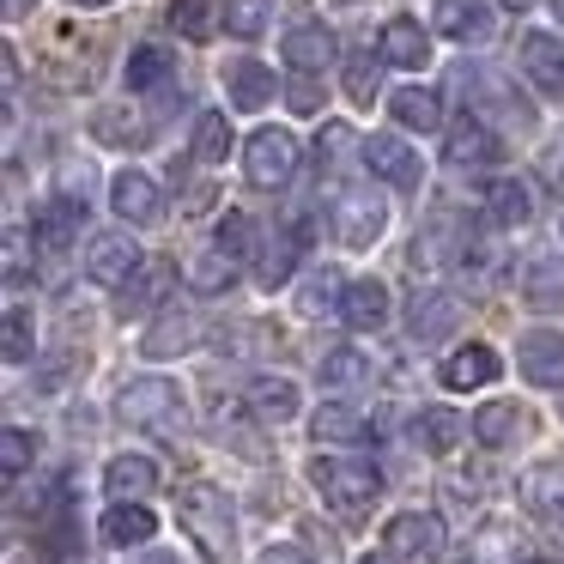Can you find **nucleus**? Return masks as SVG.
I'll list each match as a JSON object with an SVG mask.
<instances>
[{
    "label": "nucleus",
    "instance_id": "55",
    "mask_svg": "<svg viewBox=\"0 0 564 564\" xmlns=\"http://www.w3.org/2000/svg\"><path fill=\"white\" fill-rule=\"evenodd\" d=\"M340 7H358V0H340Z\"/></svg>",
    "mask_w": 564,
    "mask_h": 564
},
{
    "label": "nucleus",
    "instance_id": "12",
    "mask_svg": "<svg viewBox=\"0 0 564 564\" xmlns=\"http://www.w3.org/2000/svg\"><path fill=\"white\" fill-rule=\"evenodd\" d=\"M455 322H462V304H455V292H419L413 297V316H406V334H413L419 346H437L455 334Z\"/></svg>",
    "mask_w": 564,
    "mask_h": 564
},
{
    "label": "nucleus",
    "instance_id": "3",
    "mask_svg": "<svg viewBox=\"0 0 564 564\" xmlns=\"http://www.w3.org/2000/svg\"><path fill=\"white\" fill-rule=\"evenodd\" d=\"M116 413L134 431H159V437H176L183 431V389L164 377H134L122 394H116Z\"/></svg>",
    "mask_w": 564,
    "mask_h": 564
},
{
    "label": "nucleus",
    "instance_id": "27",
    "mask_svg": "<svg viewBox=\"0 0 564 564\" xmlns=\"http://www.w3.org/2000/svg\"><path fill=\"white\" fill-rule=\"evenodd\" d=\"M486 213L498 225H528L534 219V195H528L522 176H491L486 183Z\"/></svg>",
    "mask_w": 564,
    "mask_h": 564
},
{
    "label": "nucleus",
    "instance_id": "52",
    "mask_svg": "<svg viewBox=\"0 0 564 564\" xmlns=\"http://www.w3.org/2000/svg\"><path fill=\"white\" fill-rule=\"evenodd\" d=\"M74 7H110V0H74Z\"/></svg>",
    "mask_w": 564,
    "mask_h": 564
},
{
    "label": "nucleus",
    "instance_id": "7",
    "mask_svg": "<svg viewBox=\"0 0 564 564\" xmlns=\"http://www.w3.org/2000/svg\"><path fill=\"white\" fill-rule=\"evenodd\" d=\"M140 268H147V261H140V243H134L128 231L91 237V249H86V280H98V285H128Z\"/></svg>",
    "mask_w": 564,
    "mask_h": 564
},
{
    "label": "nucleus",
    "instance_id": "6",
    "mask_svg": "<svg viewBox=\"0 0 564 564\" xmlns=\"http://www.w3.org/2000/svg\"><path fill=\"white\" fill-rule=\"evenodd\" d=\"M243 171H249L256 188H280L285 176L297 171V140L285 134V128H261V134L243 147Z\"/></svg>",
    "mask_w": 564,
    "mask_h": 564
},
{
    "label": "nucleus",
    "instance_id": "23",
    "mask_svg": "<svg viewBox=\"0 0 564 564\" xmlns=\"http://www.w3.org/2000/svg\"><path fill=\"white\" fill-rule=\"evenodd\" d=\"M98 534L110 540V546H147L152 534H159V522H152L147 503H110L98 522Z\"/></svg>",
    "mask_w": 564,
    "mask_h": 564
},
{
    "label": "nucleus",
    "instance_id": "17",
    "mask_svg": "<svg viewBox=\"0 0 564 564\" xmlns=\"http://www.w3.org/2000/svg\"><path fill=\"white\" fill-rule=\"evenodd\" d=\"M340 322H346V328H358V334L382 328V322H389V285H382V280H352V285H346V297H340Z\"/></svg>",
    "mask_w": 564,
    "mask_h": 564
},
{
    "label": "nucleus",
    "instance_id": "9",
    "mask_svg": "<svg viewBox=\"0 0 564 564\" xmlns=\"http://www.w3.org/2000/svg\"><path fill=\"white\" fill-rule=\"evenodd\" d=\"M516 370H522L528 382H540V389H558L564 382V334L552 328H534L516 340Z\"/></svg>",
    "mask_w": 564,
    "mask_h": 564
},
{
    "label": "nucleus",
    "instance_id": "30",
    "mask_svg": "<svg viewBox=\"0 0 564 564\" xmlns=\"http://www.w3.org/2000/svg\"><path fill=\"white\" fill-rule=\"evenodd\" d=\"M528 310H564V256H540L522 280Z\"/></svg>",
    "mask_w": 564,
    "mask_h": 564
},
{
    "label": "nucleus",
    "instance_id": "10",
    "mask_svg": "<svg viewBox=\"0 0 564 564\" xmlns=\"http://www.w3.org/2000/svg\"><path fill=\"white\" fill-rule=\"evenodd\" d=\"M516 498H522V510L540 516V522H564V462H534L516 479Z\"/></svg>",
    "mask_w": 564,
    "mask_h": 564
},
{
    "label": "nucleus",
    "instance_id": "18",
    "mask_svg": "<svg viewBox=\"0 0 564 564\" xmlns=\"http://www.w3.org/2000/svg\"><path fill=\"white\" fill-rule=\"evenodd\" d=\"M171 280H176V273L164 268V261H147V268L116 292V316H147V310H159L164 292H171Z\"/></svg>",
    "mask_w": 564,
    "mask_h": 564
},
{
    "label": "nucleus",
    "instance_id": "28",
    "mask_svg": "<svg viewBox=\"0 0 564 564\" xmlns=\"http://www.w3.org/2000/svg\"><path fill=\"white\" fill-rule=\"evenodd\" d=\"M462 437H467V425H462V413H449V406H425V413L413 419V443L425 455H449Z\"/></svg>",
    "mask_w": 564,
    "mask_h": 564
},
{
    "label": "nucleus",
    "instance_id": "8",
    "mask_svg": "<svg viewBox=\"0 0 564 564\" xmlns=\"http://www.w3.org/2000/svg\"><path fill=\"white\" fill-rule=\"evenodd\" d=\"M358 164H365L370 176H382V183H394V188H419V152L413 147H401L394 134H370V140H358Z\"/></svg>",
    "mask_w": 564,
    "mask_h": 564
},
{
    "label": "nucleus",
    "instance_id": "25",
    "mask_svg": "<svg viewBox=\"0 0 564 564\" xmlns=\"http://www.w3.org/2000/svg\"><path fill=\"white\" fill-rule=\"evenodd\" d=\"M498 377V352L491 346H462L443 358V389H486Z\"/></svg>",
    "mask_w": 564,
    "mask_h": 564
},
{
    "label": "nucleus",
    "instance_id": "20",
    "mask_svg": "<svg viewBox=\"0 0 564 564\" xmlns=\"http://www.w3.org/2000/svg\"><path fill=\"white\" fill-rule=\"evenodd\" d=\"M243 401H249V413H256L261 425H285V419L297 413V382L292 377H256Z\"/></svg>",
    "mask_w": 564,
    "mask_h": 564
},
{
    "label": "nucleus",
    "instance_id": "35",
    "mask_svg": "<svg viewBox=\"0 0 564 564\" xmlns=\"http://www.w3.org/2000/svg\"><path fill=\"white\" fill-rule=\"evenodd\" d=\"M358 382H370V358L352 352V346H334L322 358V389H358Z\"/></svg>",
    "mask_w": 564,
    "mask_h": 564
},
{
    "label": "nucleus",
    "instance_id": "44",
    "mask_svg": "<svg viewBox=\"0 0 564 564\" xmlns=\"http://www.w3.org/2000/svg\"><path fill=\"white\" fill-rule=\"evenodd\" d=\"M25 358H31V316L7 310V365H25Z\"/></svg>",
    "mask_w": 564,
    "mask_h": 564
},
{
    "label": "nucleus",
    "instance_id": "13",
    "mask_svg": "<svg viewBox=\"0 0 564 564\" xmlns=\"http://www.w3.org/2000/svg\"><path fill=\"white\" fill-rule=\"evenodd\" d=\"M79 225H86V207L74 195H50L37 213H31V231H37L43 249H67L79 243Z\"/></svg>",
    "mask_w": 564,
    "mask_h": 564
},
{
    "label": "nucleus",
    "instance_id": "15",
    "mask_svg": "<svg viewBox=\"0 0 564 564\" xmlns=\"http://www.w3.org/2000/svg\"><path fill=\"white\" fill-rule=\"evenodd\" d=\"M334 62V31L328 25H292L285 31V67H292L297 79H310V74H322V67Z\"/></svg>",
    "mask_w": 564,
    "mask_h": 564
},
{
    "label": "nucleus",
    "instance_id": "36",
    "mask_svg": "<svg viewBox=\"0 0 564 564\" xmlns=\"http://www.w3.org/2000/svg\"><path fill=\"white\" fill-rule=\"evenodd\" d=\"M213 249H219L225 261H237V268H243L249 249H256V219H249V213H225L219 231H213Z\"/></svg>",
    "mask_w": 564,
    "mask_h": 564
},
{
    "label": "nucleus",
    "instance_id": "32",
    "mask_svg": "<svg viewBox=\"0 0 564 564\" xmlns=\"http://www.w3.org/2000/svg\"><path fill=\"white\" fill-rule=\"evenodd\" d=\"M474 437L486 443V449H510L516 437H522V413H516V401H486L474 413Z\"/></svg>",
    "mask_w": 564,
    "mask_h": 564
},
{
    "label": "nucleus",
    "instance_id": "2",
    "mask_svg": "<svg viewBox=\"0 0 564 564\" xmlns=\"http://www.w3.org/2000/svg\"><path fill=\"white\" fill-rule=\"evenodd\" d=\"M310 486L322 491V503H334L340 516H358L382 498V474L358 455H316L310 462Z\"/></svg>",
    "mask_w": 564,
    "mask_h": 564
},
{
    "label": "nucleus",
    "instance_id": "33",
    "mask_svg": "<svg viewBox=\"0 0 564 564\" xmlns=\"http://www.w3.org/2000/svg\"><path fill=\"white\" fill-rule=\"evenodd\" d=\"M437 31L443 37H486V7L479 0H437Z\"/></svg>",
    "mask_w": 564,
    "mask_h": 564
},
{
    "label": "nucleus",
    "instance_id": "54",
    "mask_svg": "<svg viewBox=\"0 0 564 564\" xmlns=\"http://www.w3.org/2000/svg\"><path fill=\"white\" fill-rule=\"evenodd\" d=\"M365 564H389V558H365Z\"/></svg>",
    "mask_w": 564,
    "mask_h": 564
},
{
    "label": "nucleus",
    "instance_id": "11",
    "mask_svg": "<svg viewBox=\"0 0 564 564\" xmlns=\"http://www.w3.org/2000/svg\"><path fill=\"white\" fill-rule=\"evenodd\" d=\"M110 207L122 213L128 225H159L164 219V195H159V183H152L147 171H122L110 183Z\"/></svg>",
    "mask_w": 564,
    "mask_h": 564
},
{
    "label": "nucleus",
    "instance_id": "26",
    "mask_svg": "<svg viewBox=\"0 0 564 564\" xmlns=\"http://www.w3.org/2000/svg\"><path fill=\"white\" fill-rule=\"evenodd\" d=\"M310 431H316V443H370V419L358 413V406H340V401H328V406H316V419H310Z\"/></svg>",
    "mask_w": 564,
    "mask_h": 564
},
{
    "label": "nucleus",
    "instance_id": "56",
    "mask_svg": "<svg viewBox=\"0 0 564 564\" xmlns=\"http://www.w3.org/2000/svg\"><path fill=\"white\" fill-rule=\"evenodd\" d=\"M528 564H546V558H528Z\"/></svg>",
    "mask_w": 564,
    "mask_h": 564
},
{
    "label": "nucleus",
    "instance_id": "49",
    "mask_svg": "<svg viewBox=\"0 0 564 564\" xmlns=\"http://www.w3.org/2000/svg\"><path fill=\"white\" fill-rule=\"evenodd\" d=\"M31 7H37V0H7V19H25Z\"/></svg>",
    "mask_w": 564,
    "mask_h": 564
},
{
    "label": "nucleus",
    "instance_id": "5",
    "mask_svg": "<svg viewBox=\"0 0 564 564\" xmlns=\"http://www.w3.org/2000/svg\"><path fill=\"white\" fill-rule=\"evenodd\" d=\"M382 546H389V558H443L449 534H443V516L437 510H406V516H394V522H389Z\"/></svg>",
    "mask_w": 564,
    "mask_h": 564
},
{
    "label": "nucleus",
    "instance_id": "51",
    "mask_svg": "<svg viewBox=\"0 0 564 564\" xmlns=\"http://www.w3.org/2000/svg\"><path fill=\"white\" fill-rule=\"evenodd\" d=\"M503 7H510V13H528V7H534V0H503Z\"/></svg>",
    "mask_w": 564,
    "mask_h": 564
},
{
    "label": "nucleus",
    "instance_id": "34",
    "mask_svg": "<svg viewBox=\"0 0 564 564\" xmlns=\"http://www.w3.org/2000/svg\"><path fill=\"white\" fill-rule=\"evenodd\" d=\"M176 74V50H134L128 55V91H152Z\"/></svg>",
    "mask_w": 564,
    "mask_h": 564
},
{
    "label": "nucleus",
    "instance_id": "22",
    "mask_svg": "<svg viewBox=\"0 0 564 564\" xmlns=\"http://www.w3.org/2000/svg\"><path fill=\"white\" fill-rule=\"evenodd\" d=\"M104 486H110L116 503H140L152 486H159V467H152L147 455H116V462L104 467Z\"/></svg>",
    "mask_w": 564,
    "mask_h": 564
},
{
    "label": "nucleus",
    "instance_id": "16",
    "mask_svg": "<svg viewBox=\"0 0 564 564\" xmlns=\"http://www.w3.org/2000/svg\"><path fill=\"white\" fill-rule=\"evenodd\" d=\"M443 159H449L455 171H467V164H498L503 147H498V134H491L479 116H462V122L449 128V147H443Z\"/></svg>",
    "mask_w": 564,
    "mask_h": 564
},
{
    "label": "nucleus",
    "instance_id": "40",
    "mask_svg": "<svg viewBox=\"0 0 564 564\" xmlns=\"http://www.w3.org/2000/svg\"><path fill=\"white\" fill-rule=\"evenodd\" d=\"M237 273H243V268H237V261H225L219 249H207L200 261H188V285H195V292H225Z\"/></svg>",
    "mask_w": 564,
    "mask_h": 564
},
{
    "label": "nucleus",
    "instance_id": "24",
    "mask_svg": "<svg viewBox=\"0 0 564 564\" xmlns=\"http://www.w3.org/2000/svg\"><path fill=\"white\" fill-rule=\"evenodd\" d=\"M225 98H231L237 110H261V104L273 98V74L261 62H243V55H237V62H225Z\"/></svg>",
    "mask_w": 564,
    "mask_h": 564
},
{
    "label": "nucleus",
    "instance_id": "37",
    "mask_svg": "<svg viewBox=\"0 0 564 564\" xmlns=\"http://www.w3.org/2000/svg\"><path fill=\"white\" fill-rule=\"evenodd\" d=\"M377 86H382V55L352 50V55H346V98L370 104V98H377Z\"/></svg>",
    "mask_w": 564,
    "mask_h": 564
},
{
    "label": "nucleus",
    "instance_id": "38",
    "mask_svg": "<svg viewBox=\"0 0 564 564\" xmlns=\"http://www.w3.org/2000/svg\"><path fill=\"white\" fill-rule=\"evenodd\" d=\"M31 462H37V437L25 425H7L0 431V467H7V479H25Z\"/></svg>",
    "mask_w": 564,
    "mask_h": 564
},
{
    "label": "nucleus",
    "instance_id": "14",
    "mask_svg": "<svg viewBox=\"0 0 564 564\" xmlns=\"http://www.w3.org/2000/svg\"><path fill=\"white\" fill-rule=\"evenodd\" d=\"M516 55H522V74L534 79L540 91L564 98V43H558V37H546V31H528Z\"/></svg>",
    "mask_w": 564,
    "mask_h": 564
},
{
    "label": "nucleus",
    "instance_id": "31",
    "mask_svg": "<svg viewBox=\"0 0 564 564\" xmlns=\"http://www.w3.org/2000/svg\"><path fill=\"white\" fill-rule=\"evenodd\" d=\"M389 116L401 128H419V134H431V128L443 122V104H437V91H425V86H401L389 98Z\"/></svg>",
    "mask_w": 564,
    "mask_h": 564
},
{
    "label": "nucleus",
    "instance_id": "43",
    "mask_svg": "<svg viewBox=\"0 0 564 564\" xmlns=\"http://www.w3.org/2000/svg\"><path fill=\"white\" fill-rule=\"evenodd\" d=\"M340 297H346V285H340V273H334V268L310 273V285H304V310H310V316H322V310H340Z\"/></svg>",
    "mask_w": 564,
    "mask_h": 564
},
{
    "label": "nucleus",
    "instance_id": "50",
    "mask_svg": "<svg viewBox=\"0 0 564 564\" xmlns=\"http://www.w3.org/2000/svg\"><path fill=\"white\" fill-rule=\"evenodd\" d=\"M140 564H176V558H171V552H147Z\"/></svg>",
    "mask_w": 564,
    "mask_h": 564
},
{
    "label": "nucleus",
    "instance_id": "21",
    "mask_svg": "<svg viewBox=\"0 0 564 564\" xmlns=\"http://www.w3.org/2000/svg\"><path fill=\"white\" fill-rule=\"evenodd\" d=\"M195 334H200V322L188 316V310H164V316L147 328L140 352H147V358H176V352H188V346H195Z\"/></svg>",
    "mask_w": 564,
    "mask_h": 564
},
{
    "label": "nucleus",
    "instance_id": "53",
    "mask_svg": "<svg viewBox=\"0 0 564 564\" xmlns=\"http://www.w3.org/2000/svg\"><path fill=\"white\" fill-rule=\"evenodd\" d=\"M552 7H558V19H564V0H552Z\"/></svg>",
    "mask_w": 564,
    "mask_h": 564
},
{
    "label": "nucleus",
    "instance_id": "46",
    "mask_svg": "<svg viewBox=\"0 0 564 564\" xmlns=\"http://www.w3.org/2000/svg\"><path fill=\"white\" fill-rule=\"evenodd\" d=\"M340 147H352V134H346L340 122H328V128H322V140H316V171H322V164L340 159Z\"/></svg>",
    "mask_w": 564,
    "mask_h": 564
},
{
    "label": "nucleus",
    "instance_id": "47",
    "mask_svg": "<svg viewBox=\"0 0 564 564\" xmlns=\"http://www.w3.org/2000/svg\"><path fill=\"white\" fill-rule=\"evenodd\" d=\"M285 104H292L297 116H316L322 98H316V79H292V91H285Z\"/></svg>",
    "mask_w": 564,
    "mask_h": 564
},
{
    "label": "nucleus",
    "instance_id": "45",
    "mask_svg": "<svg viewBox=\"0 0 564 564\" xmlns=\"http://www.w3.org/2000/svg\"><path fill=\"white\" fill-rule=\"evenodd\" d=\"M98 134L104 140H140V134H147V122H140V116H122V110H104L98 116Z\"/></svg>",
    "mask_w": 564,
    "mask_h": 564
},
{
    "label": "nucleus",
    "instance_id": "29",
    "mask_svg": "<svg viewBox=\"0 0 564 564\" xmlns=\"http://www.w3.org/2000/svg\"><path fill=\"white\" fill-rule=\"evenodd\" d=\"M297 256H304V225H292V231H280L268 249H261V261H256V280L268 285V292H273V285H285V280H292V268H297Z\"/></svg>",
    "mask_w": 564,
    "mask_h": 564
},
{
    "label": "nucleus",
    "instance_id": "1",
    "mask_svg": "<svg viewBox=\"0 0 564 564\" xmlns=\"http://www.w3.org/2000/svg\"><path fill=\"white\" fill-rule=\"evenodd\" d=\"M176 522L195 534V546H200V558H231V546H237V510H231V498H225L219 486H207V479H188V486H176Z\"/></svg>",
    "mask_w": 564,
    "mask_h": 564
},
{
    "label": "nucleus",
    "instance_id": "48",
    "mask_svg": "<svg viewBox=\"0 0 564 564\" xmlns=\"http://www.w3.org/2000/svg\"><path fill=\"white\" fill-rule=\"evenodd\" d=\"M256 564H310V558H304V552H297V546H268V552H261Z\"/></svg>",
    "mask_w": 564,
    "mask_h": 564
},
{
    "label": "nucleus",
    "instance_id": "19",
    "mask_svg": "<svg viewBox=\"0 0 564 564\" xmlns=\"http://www.w3.org/2000/svg\"><path fill=\"white\" fill-rule=\"evenodd\" d=\"M377 50H382L389 67H425L431 62V37L419 31V19H389L382 37H377Z\"/></svg>",
    "mask_w": 564,
    "mask_h": 564
},
{
    "label": "nucleus",
    "instance_id": "42",
    "mask_svg": "<svg viewBox=\"0 0 564 564\" xmlns=\"http://www.w3.org/2000/svg\"><path fill=\"white\" fill-rule=\"evenodd\" d=\"M171 25L183 31L188 43H200L213 31V0H171Z\"/></svg>",
    "mask_w": 564,
    "mask_h": 564
},
{
    "label": "nucleus",
    "instance_id": "39",
    "mask_svg": "<svg viewBox=\"0 0 564 564\" xmlns=\"http://www.w3.org/2000/svg\"><path fill=\"white\" fill-rule=\"evenodd\" d=\"M225 152H231V122H225L219 110H207V116L195 122V159H200V164H219Z\"/></svg>",
    "mask_w": 564,
    "mask_h": 564
},
{
    "label": "nucleus",
    "instance_id": "41",
    "mask_svg": "<svg viewBox=\"0 0 564 564\" xmlns=\"http://www.w3.org/2000/svg\"><path fill=\"white\" fill-rule=\"evenodd\" d=\"M268 13H273V0H225V31L231 37H261Z\"/></svg>",
    "mask_w": 564,
    "mask_h": 564
},
{
    "label": "nucleus",
    "instance_id": "4",
    "mask_svg": "<svg viewBox=\"0 0 564 564\" xmlns=\"http://www.w3.org/2000/svg\"><path fill=\"white\" fill-rule=\"evenodd\" d=\"M328 219H334V237H340L346 249H370L382 237V225H389V207H382V195H370V188H340Z\"/></svg>",
    "mask_w": 564,
    "mask_h": 564
}]
</instances>
